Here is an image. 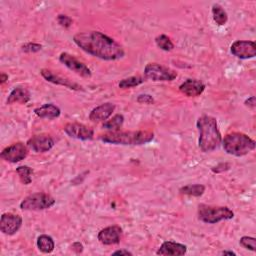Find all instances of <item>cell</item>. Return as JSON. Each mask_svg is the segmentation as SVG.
I'll return each instance as SVG.
<instances>
[{"instance_id": "cell-1", "label": "cell", "mask_w": 256, "mask_h": 256, "mask_svg": "<svg viewBox=\"0 0 256 256\" xmlns=\"http://www.w3.org/2000/svg\"><path fill=\"white\" fill-rule=\"evenodd\" d=\"M74 43L86 53L106 61H114L124 57L123 47L113 38L100 31H86L74 35Z\"/></svg>"}, {"instance_id": "cell-2", "label": "cell", "mask_w": 256, "mask_h": 256, "mask_svg": "<svg viewBox=\"0 0 256 256\" xmlns=\"http://www.w3.org/2000/svg\"><path fill=\"white\" fill-rule=\"evenodd\" d=\"M196 126L199 131L198 145L203 152L214 151L220 146L222 137L216 118L209 115H202L198 118Z\"/></svg>"}, {"instance_id": "cell-3", "label": "cell", "mask_w": 256, "mask_h": 256, "mask_svg": "<svg viewBox=\"0 0 256 256\" xmlns=\"http://www.w3.org/2000/svg\"><path fill=\"white\" fill-rule=\"evenodd\" d=\"M99 139L104 143L115 145H143L154 139L150 131H115L100 135Z\"/></svg>"}, {"instance_id": "cell-4", "label": "cell", "mask_w": 256, "mask_h": 256, "mask_svg": "<svg viewBox=\"0 0 256 256\" xmlns=\"http://www.w3.org/2000/svg\"><path fill=\"white\" fill-rule=\"evenodd\" d=\"M222 146L227 154L241 157L253 151L256 147V143L252 138L244 133L232 132L224 137L222 140Z\"/></svg>"}, {"instance_id": "cell-5", "label": "cell", "mask_w": 256, "mask_h": 256, "mask_svg": "<svg viewBox=\"0 0 256 256\" xmlns=\"http://www.w3.org/2000/svg\"><path fill=\"white\" fill-rule=\"evenodd\" d=\"M198 219L207 224H216L222 220H230L234 212L227 206H212L200 204L197 210Z\"/></svg>"}, {"instance_id": "cell-6", "label": "cell", "mask_w": 256, "mask_h": 256, "mask_svg": "<svg viewBox=\"0 0 256 256\" xmlns=\"http://www.w3.org/2000/svg\"><path fill=\"white\" fill-rule=\"evenodd\" d=\"M56 200L49 194L38 192L33 193L25 197L21 203L20 208L28 211H40L51 208L55 204Z\"/></svg>"}, {"instance_id": "cell-7", "label": "cell", "mask_w": 256, "mask_h": 256, "mask_svg": "<svg viewBox=\"0 0 256 256\" xmlns=\"http://www.w3.org/2000/svg\"><path fill=\"white\" fill-rule=\"evenodd\" d=\"M177 76L175 70L158 63H148L144 68V77L154 82L173 81Z\"/></svg>"}, {"instance_id": "cell-8", "label": "cell", "mask_w": 256, "mask_h": 256, "mask_svg": "<svg viewBox=\"0 0 256 256\" xmlns=\"http://www.w3.org/2000/svg\"><path fill=\"white\" fill-rule=\"evenodd\" d=\"M59 61L64 64L68 69L71 71L75 72L76 74L82 76V77H91L92 73L91 70L88 68L86 64L83 62L79 61L75 56L67 53V52H62L59 56Z\"/></svg>"}, {"instance_id": "cell-9", "label": "cell", "mask_w": 256, "mask_h": 256, "mask_svg": "<svg viewBox=\"0 0 256 256\" xmlns=\"http://www.w3.org/2000/svg\"><path fill=\"white\" fill-rule=\"evenodd\" d=\"M28 155V146L22 142L14 143L4 148L0 154L1 158L10 163H17Z\"/></svg>"}, {"instance_id": "cell-10", "label": "cell", "mask_w": 256, "mask_h": 256, "mask_svg": "<svg viewBox=\"0 0 256 256\" xmlns=\"http://www.w3.org/2000/svg\"><path fill=\"white\" fill-rule=\"evenodd\" d=\"M230 52L237 58L250 59L256 55V44L254 41L237 40L232 43Z\"/></svg>"}, {"instance_id": "cell-11", "label": "cell", "mask_w": 256, "mask_h": 256, "mask_svg": "<svg viewBox=\"0 0 256 256\" xmlns=\"http://www.w3.org/2000/svg\"><path fill=\"white\" fill-rule=\"evenodd\" d=\"M63 129H64V132L69 137L78 139V140H83V141L91 140L93 139V136H94V131L92 128L76 122L67 123Z\"/></svg>"}, {"instance_id": "cell-12", "label": "cell", "mask_w": 256, "mask_h": 256, "mask_svg": "<svg viewBox=\"0 0 256 256\" xmlns=\"http://www.w3.org/2000/svg\"><path fill=\"white\" fill-rule=\"evenodd\" d=\"M54 139L49 134H39L32 136L26 143L28 148L36 153H44L53 148Z\"/></svg>"}, {"instance_id": "cell-13", "label": "cell", "mask_w": 256, "mask_h": 256, "mask_svg": "<svg viewBox=\"0 0 256 256\" xmlns=\"http://www.w3.org/2000/svg\"><path fill=\"white\" fill-rule=\"evenodd\" d=\"M22 226V218L20 215L13 213H3L0 219V230L3 234L14 235Z\"/></svg>"}, {"instance_id": "cell-14", "label": "cell", "mask_w": 256, "mask_h": 256, "mask_svg": "<svg viewBox=\"0 0 256 256\" xmlns=\"http://www.w3.org/2000/svg\"><path fill=\"white\" fill-rule=\"evenodd\" d=\"M122 228L118 225H112L103 228L98 233V240L103 245L118 244L121 240Z\"/></svg>"}, {"instance_id": "cell-15", "label": "cell", "mask_w": 256, "mask_h": 256, "mask_svg": "<svg viewBox=\"0 0 256 256\" xmlns=\"http://www.w3.org/2000/svg\"><path fill=\"white\" fill-rule=\"evenodd\" d=\"M40 74L41 76L48 82H51L53 84H56V85H61V86H64L66 88H69L71 90H82V87L75 83V82H72L71 80H69L68 78L66 77H63V76H60L58 74H55L53 71L49 70V69H41L40 71Z\"/></svg>"}, {"instance_id": "cell-16", "label": "cell", "mask_w": 256, "mask_h": 256, "mask_svg": "<svg viewBox=\"0 0 256 256\" xmlns=\"http://www.w3.org/2000/svg\"><path fill=\"white\" fill-rule=\"evenodd\" d=\"M179 90L188 97H197L204 92L205 84L200 80L189 78L179 86Z\"/></svg>"}, {"instance_id": "cell-17", "label": "cell", "mask_w": 256, "mask_h": 256, "mask_svg": "<svg viewBox=\"0 0 256 256\" xmlns=\"http://www.w3.org/2000/svg\"><path fill=\"white\" fill-rule=\"evenodd\" d=\"M187 251V246L174 241H165L156 251L157 255L164 256H181Z\"/></svg>"}, {"instance_id": "cell-18", "label": "cell", "mask_w": 256, "mask_h": 256, "mask_svg": "<svg viewBox=\"0 0 256 256\" xmlns=\"http://www.w3.org/2000/svg\"><path fill=\"white\" fill-rule=\"evenodd\" d=\"M115 110V104L111 102L103 103L93 108L89 114V119L93 122H101L107 120Z\"/></svg>"}, {"instance_id": "cell-19", "label": "cell", "mask_w": 256, "mask_h": 256, "mask_svg": "<svg viewBox=\"0 0 256 256\" xmlns=\"http://www.w3.org/2000/svg\"><path fill=\"white\" fill-rule=\"evenodd\" d=\"M34 113L40 118L55 119L60 116L61 110L58 106H56L52 103H46V104H43L42 106L35 108Z\"/></svg>"}, {"instance_id": "cell-20", "label": "cell", "mask_w": 256, "mask_h": 256, "mask_svg": "<svg viewBox=\"0 0 256 256\" xmlns=\"http://www.w3.org/2000/svg\"><path fill=\"white\" fill-rule=\"evenodd\" d=\"M30 92L24 87H15L9 94L7 98V104L20 103L26 104L30 100Z\"/></svg>"}, {"instance_id": "cell-21", "label": "cell", "mask_w": 256, "mask_h": 256, "mask_svg": "<svg viewBox=\"0 0 256 256\" xmlns=\"http://www.w3.org/2000/svg\"><path fill=\"white\" fill-rule=\"evenodd\" d=\"M37 248L42 253H51L55 248V242L53 238L49 235L42 234L37 238Z\"/></svg>"}, {"instance_id": "cell-22", "label": "cell", "mask_w": 256, "mask_h": 256, "mask_svg": "<svg viewBox=\"0 0 256 256\" xmlns=\"http://www.w3.org/2000/svg\"><path fill=\"white\" fill-rule=\"evenodd\" d=\"M179 192L183 195L200 197L205 192V186L202 184H188L179 189Z\"/></svg>"}, {"instance_id": "cell-23", "label": "cell", "mask_w": 256, "mask_h": 256, "mask_svg": "<svg viewBox=\"0 0 256 256\" xmlns=\"http://www.w3.org/2000/svg\"><path fill=\"white\" fill-rule=\"evenodd\" d=\"M212 17H213L214 22L219 26L225 25L228 20V15H227L226 11L219 4H213Z\"/></svg>"}, {"instance_id": "cell-24", "label": "cell", "mask_w": 256, "mask_h": 256, "mask_svg": "<svg viewBox=\"0 0 256 256\" xmlns=\"http://www.w3.org/2000/svg\"><path fill=\"white\" fill-rule=\"evenodd\" d=\"M124 122V117L122 114H116L114 115L111 119L107 120L106 122L103 123V128L110 130V132H115V131H120V128L122 127Z\"/></svg>"}, {"instance_id": "cell-25", "label": "cell", "mask_w": 256, "mask_h": 256, "mask_svg": "<svg viewBox=\"0 0 256 256\" xmlns=\"http://www.w3.org/2000/svg\"><path fill=\"white\" fill-rule=\"evenodd\" d=\"M16 173L19 176L20 181L24 185H28L32 182V174H33V169L27 165H22L16 168Z\"/></svg>"}, {"instance_id": "cell-26", "label": "cell", "mask_w": 256, "mask_h": 256, "mask_svg": "<svg viewBox=\"0 0 256 256\" xmlns=\"http://www.w3.org/2000/svg\"><path fill=\"white\" fill-rule=\"evenodd\" d=\"M143 82H144V79L142 77H140V76H131V77L122 79L119 82L118 86L121 89H129V88L138 86V85L142 84Z\"/></svg>"}, {"instance_id": "cell-27", "label": "cell", "mask_w": 256, "mask_h": 256, "mask_svg": "<svg viewBox=\"0 0 256 256\" xmlns=\"http://www.w3.org/2000/svg\"><path fill=\"white\" fill-rule=\"evenodd\" d=\"M155 43H156V45H157L161 50H164V51H171V50H173V48H174L173 42H172L171 39H170L167 35H165V34L158 35V36L155 38Z\"/></svg>"}, {"instance_id": "cell-28", "label": "cell", "mask_w": 256, "mask_h": 256, "mask_svg": "<svg viewBox=\"0 0 256 256\" xmlns=\"http://www.w3.org/2000/svg\"><path fill=\"white\" fill-rule=\"evenodd\" d=\"M239 244L245 248L248 249L250 251H255L256 250V239L254 237H250V236H243L240 238L239 240Z\"/></svg>"}, {"instance_id": "cell-29", "label": "cell", "mask_w": 256, "mask_h": 256, "mask_svg": "<svg viewBox=\"0 0 256 256\" xmlns=\"http://www.w3.org/2000/svg\"><path fill=\"white\" fill-rule=\"evenodd\" d=\"M41 49H42V45L39 43H34V42H28L21 46V50L26 53H35V52L40 51Z\"/></svg>"}, {"instance_id": "cell-30", "label": "cell", "mask_w": 256, "mask_h": 256, "mask_svg": "<svg viewBox=\"0 0 256 256\" xmlns=\"http://www.w3.org/2000/svg\"><path fill=\"white\" fill-rule=\"evenodd\" d=\"M57 22L60 24V26L64 27V28H69L71 25H72V18H70L69 16L67 15H64V14H59L57 16Z\"/></svg>"}, {"instance_id": "cell-31", "label": "cell", "mask_w": 256, "mask_h": 256, "mask_svg": "<svg viewBox=\"0 0 256 256\" xmlns=\"http://www.w3.org/2000/svg\"><path fill=\"white\" fill-rule=\"evenodd\" d=\"M137 102L140 103V104H147V105H150V104H153L154 103V98L152 95L150 94H140L138 97H137Z\"/></svg>"}, {"instance_id": "cell-32", "label": "cell", "mask_w": 256, "mask_h": 256, "mask_svg": "<svg viewBox=\"0 0 256 256\" xmlns=\"http://www.w3.org/2000/svg\"><path fill=\"white\" fill-rule=\"evenodd\" d=\"M231 168V164L230 163H227V162H224V163H219L217 164L216 166H214L211 170L212 172L214 173H221V172H224V171H227Z\"/></svg>"}, {"instance_id": "cell-33", "label": "cell", "mask_w": 256, "mask_h": 256, "mask_svg": "<svg viewBox=\"0 0 256 256\" xmlns=\"http://www.w3.org/2000/svg\"><path fill=\"white\" fill-rule=\"evenodd\" d=\"M244 104H245L246 107H248L250 109H254L255 106H256V98H255V96H251V97L247 98L245 100Z\"/></svg>"}, {"instance_id": "cell-34", "label": "cell", "mask_w": 256, "mask_h": 256, "mask_svg": "<svg viewBox=\"0 0 256 256\" xmlns=\"http://www.w3.org/2000/svg\"><path fill=\"white\" fill-rule=\"evenodd\" d=\"M71 248L72 250L75 252V253H81L83 251V245L80 243V242H74L72 245H71Z\"/></svg>"}, {"instance_id": "cell-35", "label": "cell", "mask_w": 256, "mask_h": 256, "mask_svg": "<svg viewBox=\"0 0 256 256\" xmlns=\"http://www.w3.org/2000/svg\"><path fill=\"white\" fill-rule=\"evenodd\" d=\"M112 254H113V255H130V256L133 255V254H132L130 251H128V250H116V251H114Z\"/></svg>"}, {"instance_id": "cell-36", "label": "cell", "mask_w": 256, "mask_h": 256, "mask_svg": "<svg viewBox=\"0 0 256 256\" xmlns=\"http://www.w3.org/2000/svg\"><path fill=\"white\" fill-rule=\"evenodd\" d=\"M7 80H8V75L5 74V73H1L0 74V83L4 84Z\"/></svg>"}, {"instance_id": "cell-37", "label": "cell", "mask_w": 256, "mask_h": 256, "mask_svg": "<svg viewBox=\"0 0 256 256\" xmlns=\"http://www.w3.org/2000/svg\"><path fill=\"white\" fill-rule=\"evenodd\" d=\"M220 254H221V255H236L235 252H233V251H228V250H224V251H222Z\"/></svg>"}]
</instances>
